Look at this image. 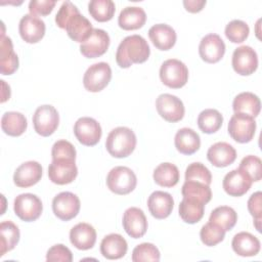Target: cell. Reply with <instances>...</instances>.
I'll list each match as a JSON object with an SVG mask.
<instances>
[{
	"label": "cell",
	"mask_w": 262,
	"mask_h": 262,
	"mask_svg": "<svg viewBox=\"0 0 262 262\" xmlns=\"http://www.w3.org/2000/svg\"><path fill=\"white\" fill-rule=\"evenodd\" d=\"M127 250V242L119 233H110L105 235L100 243V253L104 258L110 260H116L124 257Z\"/></svg>",
	"instance_id": "obj_25"
},
{
	"label": "cell",
	"mask_w": 262,
	"mask_h": 262,
	"mask_svg": "<svg viewBox=\"0 0 262 262\" xmlns=\"http://www.w3.org/2000/svg\"><path fill=\"white\" fill-rule=\"evenodd\" d=\"M150 49L147 41L140 35H131L121 41L116 52V61L122 69H128L133 63H142L149 57Z\"/></svg>",
	"instance_id": "obj_1"
},
{
	"label": "cell",
	"mask_w": 262,
	"mask_h": 262,
	"mask_svg": "<svg viewBox=\"0 0 262 262\" xmlns=\"http://www.w3.org/2000/svg\"><path fill=\"white\" fill-rule=\"evenodd\" d=\"M45 23L36 15L25 14L18 25V32L21 39L30 44L39 42L45 35Z\"/></svg>",
	"instance_id": "obj_17"
},
{
	"label": "cell",
	"mask_w": 262,
	"mask_h": 262,
	"mask_svg": "<svg viewBox=\"0 0 262 262\" xmlns=\"http://www.w3.org/2000/svg\"><path fill=\"white\" fill-rule=\"evenodd\" d=\"M260 241L250 232L242 231L236 233L231 242L232 250L242 257H252L260 251Z\"/></svg>",
	"instance_id": "obj_26"
},
{
	"label": "cell",
	"mask_w": 262,
	"mask_h": 262,
	"mask_svg": "<svg viewBox=\"0 0 262 262\" xmlns=\"http://www.w3.org/2000/svg\"><path fill=\"white\" fill-rule=\"evenodd\" d=\"M206 3H207L206 0H185V1H183V5H184L185 9L191 13L200 12L204 8Z\"/></svg>",
	"instance_id": "obj_49"
},
{
	"label": "cell",
	"mask_w": 262,
	"mask_h": 262,
	"mask_svg": "<svg viewBox=\"0 0 262 262\" xmlns=\"http://www.w3.org/2000/svg\"><path fill=\"white\" fill-rule=\"evenodd\" d=\"M155 182L163 187H173L179 181V170L172 163H162L154 170Z\"/></svg>",
	"instance_id": "obj_33"
},
{
	"label": "cell",
	"mask_w": 262,
	"mask_h": 262,
	"mask_svg": "<svg viewBox=\"0 0 262 262\" xmlns=\"http://www.w3.org/2000/svg\"><path fill=\"white\" fill-rule=\"evenodd\" d=\"M187 180L199 181L210 185L212 182V174L204 164L194 162L189 164L185 170V181Z\"/></svg>",
	"instance_id": "obj_43"
},
{
	"label": "cell",
	"mask_w": 262,
	"mask_h": 262,
	"mask_svg": "<svg viewBox=\"0 0 262 262\" xmlns=\"http://www.w3.org/2000/svg\"><path fill=\"white\" fill-rule=\"evenodd\" d=\"M261 220L262 219H254V225L258 232H261Z\"/></svg>",
	"instance_id": "obj_51"
},
{
	"label": "cell",
	"mask_w": 262,
	"mask_h": 262,
	"mask_svg": "<svg viewBox=\"0 0 262 262\" xmlns=\"http://www.w3.org/2000/svg\"><path fill=\"white\" fill-rule=\"evenodd\" d=\"M76 148L75 146L68 140L60 139L57 140L51 149L52 160L56 159H73L76 160Z\"/></svg>",
	"instance_id": "obj_44"
},
{
	"label": "cell",
	"mask_w": 262,
	"mask_h": 262,
	"mask_svg": "<svg viewBox=\"0 0 262 262\" xmlns=\"http://www.w3.org/2000/svg\"><path fill=\"white\" fill-rule=\"evenodd\" d=\"M243 172H245L253 182H257L262 178V162L257 156H247L245 157L238 166Z\"/></svg>",
	"instance_id": "obj_42"
},
{
	"label": "cell",
	"mask_w": 262,
	"mask_h": 262,
	"mask_svg": "<svg viewBox=\"0 0 262 262\" xmlns=\"http://www.w3.org/2000/svg\"><path fill=\"white\" fill-rule=\"evenodd\" d=\"M70 241L78 250L85 251L92 249L96 242V231L88 223H78L70 231Z\"/></svg>",
	"instance_id": "obj_22"
},
{
	"label": "cell",
	"mask_w": 262,
	"mask_h": 262,
	"mask_svg": "<svg viewBox=\"0 0 262 262\" xmlns=\"http://www.w3.org/2000/svg\"><path fill=\"white\" fill-rule=\"evenodd\" d=\"M156 107L159 115L170 123H176L183 119L185 108L180 98L175 95L164 93L158 96Z\"/></svg>",
	"instance_id": "obj_11"
},
{
	"label": "cell",
	"mask_w": 262,
	"mask_h": 262,
	"mask_svg": "<svg viewBox=\"0 0 262 262\" xmlns=\"http://www.w3.org/2000/svg\"><path fill=\"white\" fill-rule=\"evenodd\" d=\"M209 221L217 224L223 230L228 231L234 227L237 221V214L231 207L220 206L211 212Z\"/></svg>",
	"instance_id": "obj_35"
},
{
	"label": "cell",
	"mask_w": 262,
	"mask_h": 262,
	"mask_svg": "<svg viewBox=\"0 0 262 262\" xmlns=\"http://www.w3.org/2000/svg\"><path fill=\"white\" fill-rule=\"evenodd\" d=\"M248 210L254 219H262V193L254 192L248 200Z\"/></svg>",
	"instance_id": "obj_48"
},
{
	"label": "cell",
	"mask_w": 262,
	"mask_h": 262,
	"mask_svg": "<svg viewBox=\"0 0 262 262\" xmlns=\"http://www.w3.org/2000/svg\"><path fill=\"white\" fill-rule=\"evenodd\" d=\"M110 36L101 29H93L90 37L80 45V52L87 58L103 55L110 46Z\"/></svg>",
	"instance_id": "obj_14"
},
{
	"label": "cell",
	"mask_w": 262,
	"mask_h": 262,
	"mask_svg": "<svg viewBox=\"0 0 262 262\" xmlns=\"http://www.w3.org/2000/svg\"><path fill=\"white\" fill-rule=\"evenodd\" d=\"M59 124V115L56 108L50 104H43L37 107L33 115V126L35 131L47 137L54 133Z\"/></svg>",
	"instance_id": "obj_6"
},
{
	"label": "cell",
	"mask_w": 262,
	"mask_h": 262,
	"mask_svg": "<svg viewBox=\"0 0 262 262\" xmlns=\"http://www.w3.org/2000/svg\"><path fill=\"white\" fill-rule=\"evenodd\" d=\"M249 33V26L241 19H233L225 27V36L232 43L244 42L248 38Z\"/></svg>",
	"instance_id": "obj_40"
},
{
	"label": "cell",
	"mask_w": 262,
	"mask_h": 262,
	"mask_svg": "<svg viewBox=\"0 0 262 262\" xmlns=\"http://www.w3.org/2000/svg\"><path fill=\"white\" fill-rule=\"evenodd\" d=\"M55 1L50 0H32L29 3V11L30 14L33 15H48L51 13L55 6Z\"/></svg>",
	"instance_id": "obj_47"
},
{
	"label": "cell",
	"mask_w": 262,
	"mask_h": 262,
	"mask_svg": "<svg viewBox=\"0 0 262 262\" xmlns=\"http://www.w3.org/2000/svg\"><path fill=\"white\" fill-rule=\"evenodd\" d=\"M230 137L238 143L250 142L256 131V121L253 117L241 113H234L228 123Z\"/></svg>",
	"instance_id": "obj_5"
},
{
	"label": "cell",
	"mask_w": 262,
	"mask_h": 262,
	"mask_svg": "<svg viewBox=\"0 0 262 262\" xmlns=\"http://www.w3.org/2000/svg\"><path fill=\"white\" fill-rule=\"evenodd\" d=\"M1 83H2V88H3V91H2V98H1V102H5L7 99H9L10 97V87L9 85H7L5 83V81L1 80Z\"/></svg>",
	"instance_id": "obj_50"
},
{
	"label": "cell",
	"mask_w": 262,
	"mask_h": 262,
	"mask_svg": "<svg viewBox=\"0 0 262 262\" xmlns=\"http://www.w3.org/2000/svg\"><path fill=\"white\" fill-rule=\"evenodd\" d=\"M148 37L154 46L159 50H169L176 43L175 30L166 24H157L148 30Z\"/></svg>",
	"instance_id": "obj_24"
},
{
	"label": "cell",
	"mask_w": 262,
	"mask_h": 262,
	"mask_svg": "<svg viewBox=\"0 0 262 262\" xmlns=\"http://www.w3.org/2000/svg\"><path fill=\"white\" fill-rule=\"evenodd\" d=\"M225 230H223L220 226L215 223L208 222L206 223L200 231V237L204 245L208 247H213L218 245L224 239Z\"/></svg>",
	"instance_id": "obj_39"
},
{
	"label": "cell",
	"mask_w": 262,
	"mask_h": 262,
	"mask_svg": "<svg viewBox=\"0 0 262 262\" xmlns=\"http://www.w3.org/2000/svg\"><path fill=\"white\" fill-rule=\"evenodd\" d=\"M147 219L141 209L130 207L124 212L123 227L130 237H142L147 230Z\"/></svg>",
	"instance_id": "obj_16"
},
{
	"label": "cell",
	"mask_w": 262,
	"mask_h": 262,
	"mask_svg": "<svg viewBox=\"0 0 262 262\" xmlns=\"http://www.w3.org/2000/svg\"><path fill=\"white\" fill-rule=\"evenodd\" d=\"M231 64L238 75H252L258 68V55L252 47L247 45L239 46L232 53Z\"/></svg>",
	"instance_id": "obj_13"
},
{
	"label": "cell",
	"mask_w": 262,
	"mask_h": 262,
	"mask_svg": "<svg viewBox=\"0 0 262 262\" xmlns=\"http://www.w3.org/2000/svg\"><path fill=\"white\" fill-rule=\"evenodd\" d=\"M160 79L167 87L179 89L183 87L188 80V69L179 59H167L160 68Z\"/></svg>",
	"instance_id": "obj_4"
},
{
	"label": "cell",
	"mask_w": 262,
	"mask_h": 262,
	"mask_svg": "<svg viewBox=\"0 0 262 262\" xmlns=\"http://www.w3.org/2000/svg\"><path fill=\"white\" fill-rule=\"evenodd\" d=\"M81 203L79 198L70 191H62L52 200V211L54 215L62 221L74 219L78 215Z\"/></svg>",
	"instance_id": "obj_10"
},
{
	"label": "cell",
	"mask_w": 262,
	"mask_h": 262,
	"mask_svg": "<svg viewBox=\"0 0 262 262\" xmlns=\"http://www.w3.org/2000/svg\"><path fill=\"white\" fill-rule=\"evenodd\" d=\"M19 241V229L11 221H3L0 224V256L14 249Z\"/></svg>",
	"instance_id": "obj_34"
},
{
	"label": "cell",
	"mask_w": 262,
	"mask_h": 262,
	"mask_svg": "<svg viewBox=\"0 0 262 262\" xmlns=\"http://www.w3.org/2000/svg\"><path fill=\"white\" fill-rule=\"evenodd\" d=\"M147 207L152 217L156 219H165L172 213L174 200L169 192L156 190L148 196Z\"/></svg>",
	"instance_id": "obj_20"
},
{
	"label": "cell",
	"mask_w": 262,
	"mask_h": 262,
	"mask_svg": "<svg viewBox=\"0 0 262 262\" xmlns=\"http://www.w3.org/2000/svg\"><path fill=\"white\" fill-rule=\"evenodd\" d=\"M199 53L204 61L216 63L224 56L225 44L219 35L208 34L200 42Z\"/></svg>",
	"instance_id": "obj_15"
},
{
	"label": "cell",
	"mask_w": 262,
	"mask_h": 262,
	"mask_svg": "<svg viewBox=\"0 0 262 262\" xmlns=\"http://www.w3.org/2000/svg\"><path fill=\"white\" fill-rule=\"evenodd\" d=\"M74 134L78 141L86 146L96 145L102 135L99 123L90 117L79 118L74 125Z\"/></svg>",
	"instance_id": "obj_9"
},
{
	"label": "cell",
	"mask_w": 262,
	"mask_h": 262,
	"mask_svg": "<svg viewBox=\"0 0 262 262\" xmlns=\"http://www.w3.org/2000/svg\"><path fill=\"white\" fill-rule=\"evenodd\" d=\"M232 108L234 113H241L255 118L260 113L261 101L260 98L252 92H242L234 97Z\"/></svg>",
	"instance_id": "obj_30"
},
{
	"label": "cell",
	"mask_w": 262,
	"mask_h": 262,
	"mask_svg": "<svg viewBox=\"0 0 262 262\" xmlns=\"http://www.w3.org/2000/svg\"><path fill=\"white\" fill-rule=\"evenodd\" d=\"M18 69V57L13 50L9 37L1 34L0 40V71L2 75H12Z\"/></svg>",
	"instance_id": "obj_27"
},
{
	"label": "cell",
	"mask_w": 262,
	"mask_h": 262,
	"mask_svg": "<svg viewBox=\"0 0 262 262\" xmlns=\"http://www.w3.org/2000/svg\"><path fill=\"white\" fill-rule=\"evenodd\" d=\"M207 159L213 166L224 168L235 161L236 150L227 142H216L209 147L207 151Z\"/></svg>",
	"instance_id": "obj_21"
},
{
	"label": "cell",
	"mask_w": 262,
	"mask_h": 262,
	"mask_svg": "<svg viewBox=\"0 0 262 262\" xmlns=\"http://www.w3.org/2000/svg\"><path fill=\"white\" fill-rule=\"evenodd\" d=\"M27 118L18 112H6L1 118L2 131L9 136H20L27 130Z\"/></svg>",
	"instance_id": "obj_31"
},
{
	"label": "cell",
	"mask_w": 262,
	"mask_h": 262,
	"mask_svg": "<svg viewBox=\"0 0 262 262\" xmlns=\"http://www.w3.org/2000/svg\"><path fill=\"white\" fill-rule=\"evenodd\" d=\"M176 149L186 156H190L199 150L201 146L200 135L190 128H181L177 131L174 138Z\"/></svg>",
	"instance_id": "obj_29"
},
{
	"label": "cell",
	"mask_w": 262,
	"mask_h": 262,
	"mask_svg": "<svg viewBox=\"0 0 262 262\" xmlns=\"http://www.w3.org/2000/svg\"><path fill=\"white\" fill-rule=\"evenodd\" d=\"M112 79V69L108 63L100 61L90 66L83 77V85L90 92L104 89Z\"/></svg>",
	"instance_id": "obj_8"
},
{
	"label": "cell",
	"mask_w": 262,
	"mask_h": 262,
	"mask_svg": "<svg viewBox=\"0 0 262 262\" xmlns=\"http://www.w3.org/2000/svg\"><path fill=\"white\" fill-rule=\"evenodd\" d=\"M161 254L159 249L151 243H142L137 245L132 252V261L141 262V261H160Z\"/></svg>",
	"instance_id": "obj_41"
},
{
	"label": "cell",
	"mask_w": 262,
	"mask_h": 262,
	"mask_svg": "<svg viewBox=\"0 0 262 262\" xmlns=\"http://www.w3.org/2000/svg\"><path fill=\"white\" fill-rule=\"evenodd\" d=\"M64 30L72 40L82 44L90 37L93 28L88 18L77 12L70 17Z\"/></svg>",
	"instance_id": "obj_23"
},
{
	"label": "cell",
	"mask_w": 262,
	"mask_h": 262,
	"mask_svg": "<svg viewBox=\"0 0 262 262\" xmlns=\"http://www.w3.org/2000/svg\"><path fill=\"white\" fill-rule=\"evenodd\" d=\"M136 184L137 178L135 173L125 166L113 168L106 176L107 188L116 194H128L134 190Z\"/></svg>",
	"instance_id": "obj_3"
},
{
	"label": "cell",
	"mask_w": 262,
	"mask_h": 262,
	"mask_svg": "<svg viewBox=\"0 0 262 262\" xmlns=\"http://www.w3.org/2000/svg\"><path fill=\"white\" fill-rule=\"evenodd\" d=\"M13 210L15 215L23 221L32 222L37 220L43 211L41 200L33 193H21L14 199Z\"/></svg>",
	"instance_id": "obj_7"
},
{
	"label": "cell",
	"mask_w": 262,
	"mask_h": 262,
	"mask_svg": "<svg viewBox=\"0 0 262 262\" xmlns=\"http://www.w3.org/2000/svg\"><path fill=\"white\" fill-rule=\"evenodd\" d=\"M136 135L128 127H117L113 129L105 140L107 152L118 159L130 156L136 146Z\"/></svg>",
	"instance_id": "obj_2"
},
{
	"label": "cell",
	"mask_w": 262,
	"mask_h": 262,
	"mask_svg": "<svg viewBox=\"0 0 262 262\" xmlns=\"http://www.w3.org/2000/svg\"><path fill=\"white\" fill-rule=\"evenodd\" d=\"M146 13L138 6H127L123 8L118 17L119 27L125 31L138 30L144 26Z\"/></svg>",
	"instance_id": "obj_28"
},
{
	"label": "cell",
	"mask_w": 262,
	"mask_h": 262,
	"mask_svg": "<svg viewBox=\"0 0 262 262\" xmlns=\"http://www.w3.org/2000/svg\"><path fill=\"white\" fill-rule=\"evenodd\" d=\"M205 213V204L191 198H183L179 204V216L188 224L199 222Z\"/></svg>",
	"instance_id": "obj_32"
},
{
	"label": "cell",
	"mask_w": 262,
	"mask_h": 262,
	"mask_svg": "<svg viewBox=\"0 0 262 262\" xmlns=\"http://www.w3.org/2000/svg\"><path fill=\"white\" fill-rule=\"evenodd\" d=\"M77 12H79V9L77 8L76 5H74L70 1H64L61 4L59 10L57 11V13L55 15V23H56L57 27L64 30L66 25H67L68 20L70 19V17Z\"/></svg>",
	"instance_id": "obj_46"
},
{
	"label": "cell",
	"mask_w": 262,
	"mask_h": 262,
	"mask_svg": "<svg viewBox=\"0 0 262 262\" xmlns=\"http://www.w3.org/2000/svg\"><path fill=\"white\" fill-rule=\"evenodd\" d=\"M42 173L41 164L36 161H28L16 168L13 174V182L17 187L27 188L38 183L41 180Z\"/></svg>",
	"instance_id": "obj_18"
},
{
	"label": "cell",
	"mask_w": 262,
	"mask_h": 262,
	"mask_svg": "<svg viewBox=\"0 0 262 262\" xmlns=\"http://www.w3.org/2000/svg\"><path fill=\"white\" fill-rule=\"evenodd\" d=\"M252 183L251 178L237 168L231 170L224 176L222 186L224 191L230 196H242L249 191Z\"/></svg>",
	"instance_id": "obj_19"
},
{
	"label": "cell",
	"mask_w": 262,
	"mask_h": 262,
	"mask_svg": "<svg viewBox=\"0 0 262 262\" xmlns=\"http://www.w3.org/2000/svg\"><path fill=\"white\" fill-rule=\"evenodd\" d=\"M181 193L183 198L195 199L205 205L209 203L212 199V191L210 185L204 184L199 181L187 180L183 183Z\"/></svg>",
	"instance_id": "obj_37"
},
{
	"label": "cell",
	"mask_w": 262,
	"mask_h": 262,
	"mask_svg": "<svg viewBox=\"0 0 262 262\" xmlns=\"http://www.w3.org/2000/svg\"><path fill=\"white\" fill-rule=\"evenodd\" d=\"M78 175V168L73 159L52 160L48 167L49 180L58 185L73 182Z\"/></svg>",
	"instance_id": "obj_12"
},
{
	"label": "cell",
	"mask_w": 262,
	"mask_h": 262,
	"mask_svg": "<svg viewBox=\"0 0 262 262\" xmlns=\"http://www.w3.org/2000/svg\"><path fill=\"white\" fill-rule=\"evenodd\" d=\"M223 123L222 115L214 108H206L202 111L198 117V126L200 130L206 134L217 132Z\"/></svg>",
	"instance_id": "obj_36"
},
{
	"label": "cell",
	"mask_w": 262,
	"mask_h": 262,
	"mask_svg": "<svg viewBox=\"0 0 262 262\" xmlns=\"http://www.w3.org/2000/svg\"><path fill=\"white\" fill-rule=\"evenodd\" d=\"M46 260L48 262L53 261H62V262H72L73 254L71 250L63 246L62 244H57L52 246L46 254Z\"/></svg>",
	"instance_id": "obj_45"
},
{
	"label": "cell",
	"mask_w": 262,
	"mask_h": 262,
	"mask_svg": "<svg viewBox=\"0 0 262 262\" xmlns=\"http://www.w3.org/2000/svg\"><path fill=\"white\" fill-rule=\"evenodd\" d=\"M88 11L95 20L104 23L113 18L116 5L112 0H92L88 4Z\"/></svg>",
	"instance_id": "obj_38"
}]
</instances>
